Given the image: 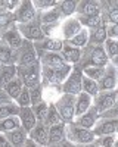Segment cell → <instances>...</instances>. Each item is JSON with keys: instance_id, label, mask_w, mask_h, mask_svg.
<instances>
[{"instance_id": "obj_37", "label": "cell", "mask_w": 118, "mask_h": 147, "mask_svg": "<svg viewBox=\"0 0 118 147\" xmlns=\"http://www.w3.org/2000/svg\"><path fill=\"white\" fill-rule=\"evenodd\" d=\"M18 127H21V122H19L18 116H10V118H6V119H0V132H3V134L15 129Z\"/></svg>"}, {"instance_id": "obj_35", "label": "cell", "mask_w": 118, "mask_h": 147, "mask_svg": "<svg viewBox=\"0 0 118 147\" xmlns=\"http://www.w3.org/2000/svg\"><path fill=\"white\" fill-rule=\"evenodd\" d=\"M19 113V106L15 102H10L6 105L0 106V119H6L10 116H18Z\"/></svg>"}, {"instance_id": "obj_34", "label": "cell", "mask_w": 118, "mask_h": 147, "mask_svg": "<svg viewBox=\"0 0 118 147\" xmlns=\"http://www.w3.org/2000/svg\"><path fill=\"white\" fill-rule=\"evenodd\" d=\"M81 88L84 93H87L89 96L94 97V96H98L99 93V85H98V81H94V80H90L87 77L83 75V80H81Z\"/></svg>"}, {"instance_id": "obj_32", "label": "cell", "mask_w": 118, "mask_h": 147, "mask_svg": "<svg viewBox=\"0 0 118 147\" xmlns=\"http://www.w3.org/2000/svg\"><path fill=\"white\" fill-rule=\"evenodd\" d=\"M62 122H64V121L61 119V116H59L55 105H53V103H49V107H47V115H46V119H44L46 127L49 128V127H52V125L62 124ZM64 124H65V122H64Z\"/></svg>"}, {"instance_id": "obj_54", "label": "cell", "mask_w": 118, "mask_h": 147, "mask_svg": "<svg viewBox=\"0 0 118 147\" xmlns=\"http://www.w3.org/2000/svg\"><path fill=\"white\" fill-rule=\"evenodd\" d=\"M112 65H114V66H115V68L118 69V57H117V59L114 60V62H112Z\"/></svg>"}, {"instance_id": "obj_59", "label": "cell", "mask_w": 118, "mask_h": 147, "mask_svg": "<svg viewBox=\"0 0 118 147\" xmlns=\"http://www.w3.org/2000/svg\"><path fill=\"white\" fill-rule=\"evenodd\" d=\"M0 37H2V34H0Z\"/></svg>"}, {"instance_id": "obj_17", "label": "cell", "mask_w": 118, "mask_h": 147, "mask_svg": "<svg viewBox=\"0 0 118 147\" xmlns=\"http://www.w3.org/2000/svg\"><path fill=\"white\" fill-rule=\"evenodd\" d=\"M99 118H100V115H99V112L96 110V107L92 106L87 112H84V113L80 115V116H75L73 122H74V124H77L78 127L87 128V129H93V127L96 125V122L99 121Z\"/></svg>"}, {"instance_id": "obj_4", "label": "cell", "mask_w": 118, "mask_h": 147, "mask_svg": "<svg viewBox=\"0 0 118 147\" xmlns=\"http://www.w3.org/2000/svg\"><path fill=\"white\" fill-rule=\"evenodd\" d=\"M75 97L77 96L62 93L61 96H59V99L56 102H53L59 116H61V119L65 122V124L73 122L74 118H75Z\"/></svg>"}, {"instance_id": "obj_39", "label": "cell", "mask_w": 118, "mask_h": 147, "mask_svg": "<svg viewBox=\"0 0 118 147\" xmlns=\"http://www.w3.org/2000/svg\"><path fill=\"white\" fill-rule=\"evenodd\" d=\"M47 107H49V103H47L46 100H43L41 103L35 105V106H31L33 112L35 115V119H37V122H44L46 119V115H47Z\"/></svg>"}, {"instance_id": "obj_42", "label": "cell", "mask_w": 118, "mask_h": 147, "mask_svg": "<svg viewBox=\"0 0 118 147\" xmlns=\"http://www.w3.org/2000/svg\"><path fill=\"white\" fill-rule=\"evenodd\" d=\"M15 103L19 106V107H27V106H31V99H30V88L24 87L22 91L19 93V96L16 97Z\"/></svg>"}, {"instance_id": "obj_15", "label": "cell", "mask_w": 118, "mask_h": 147, "mask_svg": "<svg viewBox=\"0 0 118 147\" xmlns=\"http://www.w3.org/2000/svg\"><path fill=\"white\" fill-rule=\"evenodd\" d=\"M0 38H2V40L12 49V50H18V49L22 46V43H24V38H22L21 32L18 31L16 24H14V25L9 27L6 31H3Z\"/></svg>"}, {"instance_id": "obj_10", "label": "cell", "mask_w": 118, "mask_h": 147, "mask_svg": "<svg viewBox=\"0 0 118 147\" xmlns=\"http://www.w3.org/2000/svg\"><path fill=\"white\" fill-rule=\"evenodd\" d=\"M81 80H83V72L78 66H73V71L68 75V78L62 84V91L66 94L78 96L83 88H81Z\"/></svg>"}, {"instance_id": "obj_58", "label": "cell", "mask_w": 118, "mask_h": 147, "mask_svg": "<svg viewBox=\"0 0 118 147\" xmlns=\"http://www.w3.org/2000/svg\"><path fill=\"white\" fill-rule=\"evenodd\" d=\"M117 74H118V69H117Z\"/></svg>"}, {"instance_id": "obj_19", "label": "cell", "mask_w": 118, "mask_h": 147, "mask_svg": "<svg viewBox=\"0 0 118 147\" xmlns=\"http://www.w3.org/2000/svg\"><path fill=\"white\" fill-rule=\"evenodd\" d=\"M34 47H35V50H37V53H41V52L61 53L62 47H64V41L59 40V38H47V37H44L43 40L35 41Z\"/></svg>"}, {"instance_id": "obj_9", "label": "cell", "mask_w": 118, "mask_h": 147, "mask_svg": "<svg viewBox=\"0 0 118 147\" xmlns=\"http://www.w3.org/2000/svg\"><path fill=\"white\" fill-rule=\"evenodd\" d=\"M117 99H118V88L114 91H99L98 96H94L93 99V106L96 107L99 115H103L115 105Z\"/></svg>"}, {"instance_id": "obj_40", "label": "cell", "mask_w": 118, "mask_h": 147, "mask_svg": "<svg viewBox=\"0 0 118 147\" xmlns=\"http://www.w3.org/2000/svg\"><path fill=\"white\" fill-rule=\"evenodd\" d=\"M59 5V0H34L33 6L35 7L37 12H44V10H49L53 9Z\"/></svg>"}, {"instance_id": "obj_45", "label": "cell", "mask_w": 118, "mask_h": 147, "mask_svg": "<svg viewBox=\"0 0 118 147\" xmlns=\"http://www.w3.org/2000/svg\"><path fill=\"white\" fill-rule=\"evenodd\" d=\"M106 34L108 38L118 40V24H106Z\"/></svg>"}, {"instance_id": "obj_7", "label": "cell", "mask_w": 118, "mask_h": 147, "mask_svg": "<svg viewBox=\"0 0 118 147\" xmlns=\"http://www.w3.org/2000/svg\"><path fill=\"white\" fill-rule=\"evenodd\" d=\"M16 27H18V31L21 32L24 40L35 43V41H40L44 38V34L41 30V22L39 21V18L33 19L28 24H19V25L16 24Z\"/></svg>"}, {"instance_id": "obj_56", "label": "cell", "mask_w": 118, "mask_h": 147, "mask_svg": "<svg viewBox=\"0 0 118 147\" xmlns=\"http://www.w3.org/2000/svg\"><path fill=\"white\" fill-rule=\"evenodd\" d=\"M117 136H118V127H117Z\"/></svg>"}, {"instance_id": "obj_47", "label": "cell", "mask_w": 118, "mask_h": 147, "mask_svg": "<svg viewBox=\"0 0 118 147\" xmlns=\"http://www.w3.org/2000/svg\"><path fill=\"white\" fill-rule=\"evenodd\" d=\"M19 2L21 0H6V7H7V12H14L16 7H18V5H19Z\"/></svg>"}, {"instance_id": "obj_51", "label": "cell", "mask_w": 118, "mask_h": 147, "mask_svg": "<svg viewBox=\"0 0 118 147\" xmlns=\"http://www.w3.org/2000/svg\"><path fill=\"white\" fill-rule=\"evenodd\" d=\"M22 147H41V146H39L37 143H34L31 138H28L25 143H24V146H22Z\"/></svg>"}, {"instance_id": "obj_6", "label": "cell", "mask_w": 118, "mask_h": 147, "mask_svg": "<svg viewBox=\"0 0 118 147\" xmlns=\"http://www.w3.org/2000/svg\"><path fill=\"white\" fill-rule=\"evenodd\" d=\"M34 62H39V55L34 47V43L24 40L22 46L18 50H15V65L25 66V65H31Z\"/></svg>"}, {"instance_id": "obj_25", "label": "cell", "mask_w": 118, "mask_h": 147, "mask_svg": "<svg viewBox=\"0 0 118 147\" xmlns=\"http://www.w3.org/2000/svg\"><path fill=\"white\" fill-rule=\"evenodd\" d=\"M93 106V97L89 96L87 93L81 91L75 97V116H80Z\"/></svg>"}, {"instance_id": "obj_44", "label": "cell", "mask_w": 118, "mask_h": 147, "mask_svg": "<svg viewBox=\"0 0 118 147\" xmlns=\"http://www.w3.org/2000/svg\"><path fill=\"white\" fill-rule=\"evenodd\" d=\"M117 140V136H102V137H96L94 143L99 147H114Z\"/></svg>"}, {"instance_id": "obj_36", "label": "cell", "mask_w": 118, "mask_h": 147, "mask_svg": "<svg viewBox=\"0 0 118 147\" xmlns=\"http://www.w3.org/2000/svg\"><path fill=\"white\" fill-rule=\"evenodd\" d=\"M105 68H100V66H86V68H81V72H83V75H84V77H87L90 80H94V81H99L103 77V74H105Z\"/></svg>"}, {"instance_id": "obj_1", "label": "cell", "mask_w": 118, "mask_h": 147, "mask_svg": "<svg viewBox=\"0 0 118 147\" xmlns=\"http://www.w3.org/2000/svg\"><path fill=\"white\" fill-rule=\"evenodd\" d=\"M109 65V59L105 53L103 44L100 46H94V44H87L84 49L81 50V59L80 63L75 65L80 69L86 68V66H100L105 68Z\"/></svg>"}, {"instance_id": "obj_23", "label": "cell", "mask_w": 118, "mask_h": 147, "mask_svg": "<svg viewBox=\"0 0 118 147\" xmlns=\"http://www.w3.org/2000/svg\"><path fill=\"white\" fill-rule=\"evenodd\" d=\"M5 136L14 147H22L24 143L28 140V131L24 127H18L9 132H5Z\"/></svg>"}, {"instance_id": "obj_53", "label": "cell", "mask_w": 118, "mask_h": 147, "mask_svg": "<svg viewBox=\"0 0 118 147\" xmlns=\"http://www.w3.org/2000/svg\"><path fill=\"white\" fill-rule=\"evenodd\" d=\"M77 147H99V146L93 141V143H89V144H80V146H77Z\"/></svg>"}, {"instance_id": "obj_55", "label": "cell", "mask_w": 118, "mask_h": 147, "mask_svg": "<svg viewBox=\"0 0 118 147\" xmlns=\"http://www.w3.org/2000/svg\"><path fill=\"white\" fill-rule=\"evenodd\" d=\"M114 147H118V137H117V140H115V144H114Z\"/></svg>"}, {"instance_id": "obj_22", "label": "cell", "mask_w": 118, "mask_h": 147, "mask_svg": "<svg viewBox=\"0 0 118 147\" xmlns=\"http://www.w3.org/2000/svg\"><path fill=\"white\" fill-rule=\"evenodd\" d=\"M18 118H19V122H21V127H24L28 132L35 127V124H37V119H35V115H34V112H33L31 106L19 107Z\"/></svg>"}, {"instance_id": "obj_27", "label": "cell", "mask_w": 118, "mask_h": 147, "mask_svg": "<svg viewBox=\"0 0 118 147\" xmlns=\"http://www.w3.org/2000/svg\"><path fill=\"white\" fill-rule=\"evenodd\" d=\"M0 65H15V50H12L2 38H0Z\"/></svg>"}, {"instance_id": "obj_29", "label": "cell", "mask_w": 118, "mask_h": 147, "mask_svg": "<svg viewBox=\"0 0 118 147\" xmlns=\"http://www.w3.org/2000/svg\"><path fill=\"white\" fill-rule=\"evenodd\" d=\"M77 6H78V2H75V0H62V2H59V5H58L62 18H64V16H65V18L75 16Z\"/></svg>"}, {"instance_id": "obj_11", "label": "cell", "mask_w": 118, "mask_h": 147, "mask_svg": "<svg viewBox=\"0 0 118 147\" xmlns=\"http://www.w3.org/2000/svg\"><path fill=\"white\" fill-rule=\"evenodd\" d=\"M98 85H99V91H114L118 88V74H117V68L112 63H109L105 68V74L98 81Z\"/></svg>"}, {"instance_id": "obj_14", "label": "cell", "mask_w": 118, "mask_h": 147, "mask_svg": "<svg viewBox=\"0 0 118 147\" xmlns=\"http://www.w3.org/2000/svg\"><path fill=\"white\" fill-rule=\"evenodd\" d=\"M28 138L41 147H49V128L46 127L44 122H37L35 127L28 132Z\"/></svg>"}, {"instance_id": "obj_52", "label": "cell", "mask_w": 118, "mask_h": 147, "mask_svg": "<svg viewBox=\"0 0 118 147\" xmlns=\"http://www.w3.org/2000/svg\"><path fill=\"white\" fill-rule=\"evenodd\" d=\"M7 13V7H6V0H0V15Z\"/></svg>"}, {"instance_id": "obj_38", "label": "cell", "mask_w": 118, "mask_h": 147, "mask_svg": "<svg viewBox=\"0 0 118 147\" xmlns=\"http://www.w3.org/2000/svg\"><path fill=\"white\" fill-rule=\"evenodd\" d=\"M77 19L86 30H94L102 22V16H77Z\"/></svg>"}, {"instance_id": "obj_49", "label": "cell", "mask_w": 118, "mask_h": 147, "mask_svg": "<svg viewBox=\"0 0 118 147\" xmlns=\"http://www.w3.org/2000/svg\"><path fill=\"white\" fill-rule=\"evenodd\" d=\"M0 147H14L9 143V140L6 138V136L3 132H0Z\"/></svg>"}, {"instance_id": "obj_20", "label": "cell", "mask_w": 118, "mask_h": 147, "mask_svg": "<svg viewBox=\"0 0 118 147\" xmlns=\"http://www.w3.org/2000/svg\"><path fill=\"white\" fill-rule=\"evenodd\" d=\"M106 24H108V22H106L105 18L102 16L100 25L96 27L94 30H89V44L100 46V44H103L106 41V38H108V34H106Z\"/></svg>"}, {"instance_id": "obj_48", "label": "cell", "mask_w": 118, "mask_h": 147, "mask_svg": "<svg viewBox=\"0 0 118 147\" xmlns=\"http://www.w3.org/2000/svg\"><path fill=\"white\" fill-rule=\"evenodd\" d=\"M10 102H14V100H12L10 97L7 96V93L5 90H0V106L6 105V103H10Z\"/></svg>"}, {"instance_id": "obj_3", "label": "cell", "mask_w": 118, "mask_h": 147, "mask_svg": "<svg viewBox=\"0 0 118 147\" xmlns=\"http://www.w3.org/2000/svg\"><path fill=\"white\" fill-rule=\"evenodd\" d=\"M73 71V65H65L61 68L41 66V84L43 85H62L64 81Z\"/></svg>"}, {"instance_id": "obj_43", "label": "cell", "mask_w": 118, "mask_h": 147, "mask_svg": "<svg viewBox=\"0 0 118 147\" xmlns=\"http://www.w3.org/2000/svg\"><path fill=\"white\" fill-rule=\"evenodd\" d=\"M14 24H15L14 13H10V12H7V13H2L0 15V34H2L3 31H6L9 27H12Z\"/></svg>"}, {"instance_id": "obj_33", "label": "cell", "mask_w": 118, "mask_h": 147, "mask_svg": "<svg viewBox=\"0 0 118 147\" xmlns=\"http://www.w3.org/2000/svg\"><path fill=\"white\" fill-rule=\"evenodd\" d=\"M103 49H105L106 56H108V59H109V63H112L118 57V40L106 38V41L103 43Z\"/></svg>"}, {"instance_id": "obj_60", "label": "cell", "mask_w": 118, "mask_h": 147, "mask_svg": "<svg viewBox=\"0 0 118 147\" xmlns=\"http://www.w3.org/2000/svg\"><path fill=\"white\" fill-rule=\"evenodd\" d=\"M0 66H2V65H0Z\"/></svg>"}, {"instance_id": "obj_24", "label": "cell", "mask_w": 118, "mask_h": 147, "mask_svg": "<svg viewBox=\"0 0 118 147\" xmlns=\"http://www.w3.org/2000/svg\"><path fill=\"white\" fill-rule=\"evenodd\" d=\"M64 140H66V131H65L64 122L49 127V147H56Z\"/></svg>"}, {"instance_id": "obj_5", "label": "cell", "mask_w": 118, "mask_h": 147, "mask_svg": "<svg viewBox=\"0 0 118 147\" xmlns=\"http://www.w3.org/2000/svg\"><path fill=\"white\" fill-rule=\"evenodd\" d=\"M65 131H66V140L77 144V146L89 144V143L94 141V136H93L92 129L78 127L77 124H74V122H68V124H65Z\"/></svg>"}, {"instance_id": "obj_18", "label": "cell", "mask_w": 118, "mask_h": 147, "mask_svg": "<svg viewBox=\"0 0 118 147\" xmlns=\"http://www.w3.org/2000/svg\"><path fill=\"white\" fill-rule=\"evenodd\" d=\"M39 55V62L41 66H47V68H61L68 65L65 62V59L62 57L61 53H53V52H41L37 53Z\"/></svg>"}, {"instance_id": "obj_31", "label": "cell", "mask_w": 118, "mask_h": 147, "mask_svg": "<svg viewBox=\"0 0 118 147\" xmlns=\"http://www.w3.org/2000/svg\"><path fill=\"white\" fill-rule=\"evenodd\" d=\"M66 43H69L71 46H74V47H77V49H84L87 44H89V30H86V28H83L77 35H74L71 40H68Z\"/></svg>"}, {"instance_id": "obj_57", "label": "cell", "mask_w": 118, "mask_h": 147, "mask_svg": "<svg viewBox=\"0 0 118 147\" xmlns=\"http://www.w3.org/2000/svg\"><path fill=\"white\" fill-rule=\"evenodd\" d=\"M0 90H3V88H2V85H0Z\"/></svg>"}, {"instance_id": "obj_28", "label": "cell", "mask_w": 118, "mask_h": 147, "mask_svg": "<svg viewBox=\"0 0 118 147\" xmlns=\"http://www.w3.org/2000/svg\"><path fill=\"white\" fill-rule=\"evenodd\" d=\"M14 78H16V66L15 65H2L0 66V85L2 88L9 84Z\"/></svg>"}, {"instance_id": "obj_41", "label": "cell", "mask_w": 118, "mask_h": 147, "mask_svg": "<svg viewBox=\"0 0 118 147\" xmlns=\"http://www.w3.org/2000/svg\"><path fill=\"white\" fill-rule=\"evenodd\" d=\"M30 99H31V106H35V105H39V103H41L44 100L43 99V87H41V84L30 88Z\"/></svg>"}, {"instance_id": "obj_46", "label": "cell", "mask_w": 118, "mask_h": 147, "mask_svg": "<svg viewBox=\"0 0 118 147\" xmlns=\"http://www.w3.org/2000/svg\"><path fill=\"white\" fill-rule=\"evenodd\" d=\"M100 118H114V119H118V99H117L115 105L108 110V112H105L103 115H100Z\"/></svg>"}, {"instance_id": "obj_12", "label": "cell", "mask_w": 118, "mask_h": 147, "mask_svg": "<svg viewBox=\"0 0 118 147\" xmlns=\"http://www.w3.org/2000/svg\"><path fill=\"white\" fill-rule=\"evenodd\" d=\"M117 127H118V119L114 118H99L96 125L93 127L92 132L94 138L102 137V136H117Z\"/></svg>"}, {"instance_id": "obj_8", "label": "cell", "mask_w": 118, "mask_h": 147, "mask_svg": "<svg viewBox=\"0 0 118 147\" xmlns=\"http://www.w3.org/2000/svg\"><path fill=\"white\" fill-rule=\"evenodd\" d=\"M12 13H14L15 18V24H18V25L19 24H28L37 18V10L33 6L31 0H21L18 7Z\"/></svg>"}, {"instance_id": "obj_21", "label": "cell", "mask_w": 118, "mask_h": 147, "mask_svg": "<svg viewBox=\"0 0 118 147\" xmlns=\"http://www.w3.org/2000/svg\"><path fill=\"white\" fill-rule=\"evenodd\" d=\"M62 57L65 59V62L68 65H78L80 63V59H81V49H77L74 46H71L69 43L64 41V47H62V52H61Z\"/></svg>"}, {"instance_id": "obj_30", "label": "cell", "mask_w": 118, "mask_h": 147, "mask_svg": "<svg viewBox=\"0 0 118 147\" xmlns=\"http://www.w3.org/2000/svg\"><path fill=\"white\" fill-rule=\"evenodd\" d=\"M22 88H24V84H22V81L16 77V78H14L9 84H6L5 87H3V90L7 93V96L10 97L12 100H16V97L19 96V93L22 91Z\"/></svg>"}, {"instance_id": "obj_16", "label": "cell", "mask_w": 118, "mask_h": 147, "mask_svg": "<svg viewBox=\"0 0 118 147\" xmlns=\"http://www.w3.org/2000/svg\"><path fill=\"white\" fill-rule=\"evenodd\" d=\"M75 16H100V2L81 0L78 2Z\"/></svg>"}, {"instance_id": "obj_2", "label": "cell", "mask_w": 118, "mask_h": 147, "mask_svg": "<svg viewBox=\"0 0 118 147\" xmlns=\"http://www.w3.org/2000/svg\"><path fill=\"white\" fill-rule=\"evenodd\" d=\"M16 77L22 81L24 87L31 88L41 84V65L40 62H34L25 66H16Z\"/></svg>"}, {"instance_id": "obj_26", "label": "cell", "mask_w": 118, "mask_h": 147, "mask_svg": "<svg viewBox=\"0 0 118 147\" xmlns=\"http://www.w3.org/2000/svg\"><path fill=\"white\" fill-rule=\"evenodd\" d=\"M37 18L39 21L41 22V25H47V24H55V22H59L62 21V15L59 12V7H53V9H49V10H44V12H37Z\"/></svg>"}, {"instance_id": "obj_50", "label": "cell", "mask_w": 118, "mask_h": 147, "mask_svg": "<svg viewBox=\"0 0 118 147\" xmlns=\"http://www.w3.org/2000/svg\"><path fill=\"white\" fill-rule=\"evenodd\" d=\"M56 147H77V144H74V143H71V141H68V140H64V141H61Z\"/></svg>"}, {"instance_id": "obj_13", "label": "cell", "mask_w": 118, "mask_h": 147, "mask_svg": "<svg viewBox=\"0 0 118 147\" xmlns=\"http://www.w3.org/2000/svg\"><path fill=\"white\" fill-rule=\"evenodd\" d=\"M81 30H83V25L80 24V21L77 19V16L65 18L64 21H61V40L62 41L71 40Z\"/></svg>"}]
</instances>
